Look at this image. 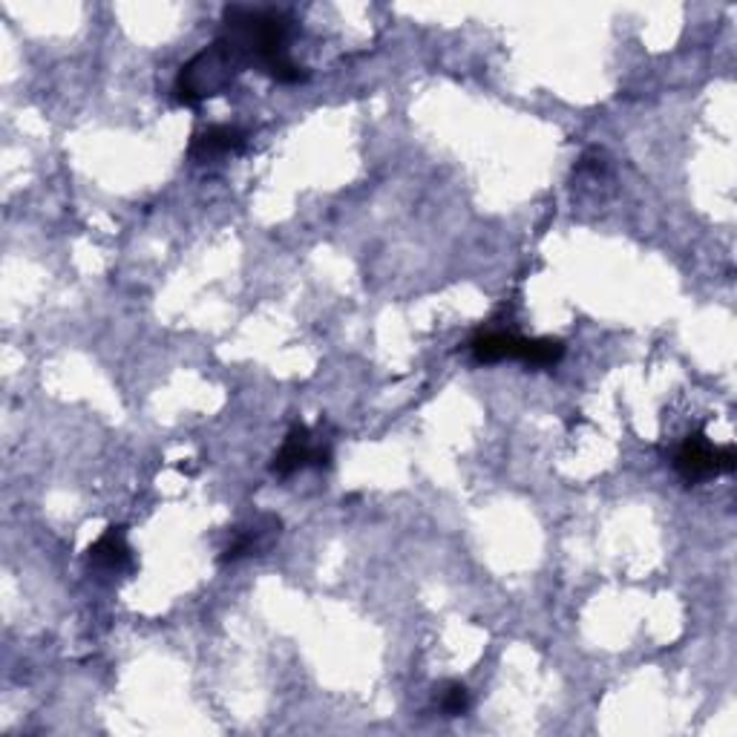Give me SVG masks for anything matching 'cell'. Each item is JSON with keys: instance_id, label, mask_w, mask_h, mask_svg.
I'll use <instances>...</instances> for the list:
<instances>
[{"instance_id": "cell-1", "label": "cell", "mask_w": 737, "mask_h": 737, "mask_svg": "<svg viewBox=\"0 0 737 737\" xmlns=\"http://www.w3.org/2000/svg\"><path fill=\"white\" fill-rule=\"evenodd\" d=\"M288 35L292 18L280 9L234 3L222 12L220 38L236 52L245 70H260L280 84H299L308 78V73L288 55Z\"/></svg>"}, {"instance_id": "cell-2", "label": "cell", "mask_w": 737, "mask_h": 737, "mask_svg": "<svg viewBox=\"0 0 737 737\" xmlns=\"http://www.w3.org/2000/svg\"><path fill=\"white\" fill-rule=\"evenodd\" d=\"M240 73H245V66L236 59V52L222 38H217L211 46H204L199 55H193L179 70L173 84L176 102L185 104V107H193V104L204 102V98L222 95L225 90H231V84H234Z\"/></svg>"}, {"instance_id": "cell-3", "label": "cell", "mask_w": 737, "mask_h": 737, "mask_svg": "<svg viewBox=\"0 0 737 737\" xmlns=\"http://www.w3.org/2000/svg\"><path fill=\"white\" fill-rule=\"evenodd\" d=\"M737 467L735 446H715L703 432L688 435L674 455V470L688 484L706 482L712 475H726Z\"/></svg>"}, {"instance_id": "cell-4", "label": "cell", "mask_w": 737, "mask_h": 737, "mask_svg": "<svg viewBox=\"0 0 737 737\" xmlns=\"http://www.w3.org/2000/svg\"><path fill=\"white\" fill-rule=\"evenodd\" d=\"M306 467H331V450L329 446L317 444V441L312 439V432H308V427L297 424L292 432H288V439H285V444L280 446V453L274 455V461H271V473L277 475H292L297 473V470H306Z\"/></svg>"}, {"instance_id": "cell-5", "label": "cell", "mask_w": 737, "mask_h": 737, "mask_svg": "<svg viewBox=\"0 0 737 737\" xmlns=\"http://www.w3.org/2000/svg\"><path fill=\"white\" fill-rule=\"evenodd\" d=\"M245 139H249V136H245L240 127L213 125V127H208V130H202L193 136L188 154H190V159H197V161L217 159V156H225V154H240L242 147H245Z\"/></svg>"}, {"instance_id": "cell-6", "label": "cell", "mask_w": 737, "mask_h": 737, "mask_svg": "<svg viewBox=\"0 0 737 737\" xmlns=\"http://www.w3.org/2000/svg\"><path fill=\"white\" fill-rule=\"evenodd\" d=\"M90 565L98 570H127L133 565V554H130V545H127V536H125V527L122 525H113L107 527L98 539L90 545Z\"/></svg>"}, {"instance_id": "cell-7", "label": "cell", "mask_w": 737, "mask_h": 737, "mask_svg": "<svg viewBox=\"0 0 737 737\" xmlns=\"http://www.w3.org/2000/svg\"><path fill=\"white\" fill-rule=\"evenodd\" d=\"M525 337L510 335V331H484L473 337L470 351H473L475 364H502V360H518Z\"/></svg>"}, {"instance_id": "cell-8", "label": "cell", "mask_w": 737, "mask_h": 737, "mask_svg": "<svg viewBox=\"0 0 737 737\" xmlns=\"http://www.w3.org/2000/svg\"><path fill=\"white\" fill-rule=\"evenodd\" d=\"M565 358V344L554 337H525L522 351H518V364L530 366V369H548Z\"/></svg>"}, {"instance_id": "cell-9", "label": "cell", "mask_w": 737, "mask_h": 737, "mask_svg": "<svg viewBox=\"0 0 737 737\" xmlns=\"http://www.w3.org/2000/svg\"><path fill=\"white\" fill-rule=\"evenodd\" d=\"M470 708V692L467 686H461V683H446L444 692H441V712L446 717H459L464 715Z\"/></svg>"}]
</instances>
